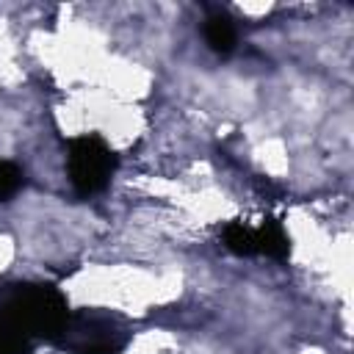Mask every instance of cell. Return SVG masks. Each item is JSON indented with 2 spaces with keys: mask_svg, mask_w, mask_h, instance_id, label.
<instances>
[{
  "mask_svg": "<svg viewBox=\"0 0 354 354\" xmlns=\"http://www.w3.org/2000/svg\"><path fill=\"white\" fill-rule=\"evenodd\" d=\"M116 166H119V158L105 144L102 136L86 133V136L66 141V177L72 183V191L80 199L102 194L108 188Z\"/></svg>",
  "mask_w": 354,
  "mask_h": 354,
  "instance_id": "obj_2",
  "label": "cell"
},
{
  "mask_svg": "<svg viewBox=\"0 0 354 354\" xmlns=\"http://www.w3.org/2000/svg\"><path fill=\"white\" fill-rule=\"evenodd\" d=\"M72 310L50 282L14 285L0 301V354H30L39 340L58 343Z\"/></svg>",
  "mask_w": 354,
  "mask_h": 354,
  "instance_id": "obj_1",
  "label": "cell"
},
{
  "mask_svg": "<svg viewBox=\"0 0 354 354\" xmlns=\"http://www.w3.org/2000/svg\"><path fill=\"white\" fill-rule=\"evenodd\" d=\"M221 243H224V249H230V252L238 254V257H252V254H257V246H254V227L243 224L241 218L224 224V230H221Z\"/></svg>",
  "mask_w": 354,
  "mask_h": 354,
  "instance_id": "obj_6",
  "label": "cell"
},
{
  "mask_svg": "<svg viewBox=\"0 0 354 354\" xmlns=\"http://www.w3.org/2000/svg\"><path fill=\"white\" fill-rule=\"evenodd\" d=\"M22 185H25V171L11 160H0V202H8Z\"/></svg>",
  "mask_w": 354,
  "mask_h": 354,
  "instance_id": "obj_7",
  "label": "cell"
},
{
  "mask_svg": "<svg viewBox=\"0 0 354 354\" xmlns=\"http://www.w3.org/2000/svg\"><path fill=\"white\" fill-rule=\"evenodd\" d=\"M254 246H257V254H266L271 260H288L290 238L282 230V221L279 218H266L260 227H254Z\"/></svg>",
  "mask_w": 354,
  "mask_h": 354,
  "instance_id": "obj_5",
  "label": "cell"
},
{
  "mask_svg": "<svg viewBox=\"0 0 354 354\" xmlns=\"http://www.w3.org/2000/svg\"><path fill=\"white\" fill-rule=\"evenodd\" d=\"M55 346L72 354H122V348L127 346V332L102 315L72 313L66 332Z\"/></svg>",
  "mask_w": 354,
  "mask_h": 354,
  "instance_id": "obj_3",
  "label": "cell"
},
{
  "mask_svg": "<svg viewBox=\"0 0 354 354\" xmlns=\"http://www.w3.org/2000/svg\"><path fill=\"white\" fill-rule=\"evenodd\" d=\"M205 41L207 47L216 53V55H230L235 47H238V30H235V22L230 14L224 11H213L207 19H205Z\"/></svg>",
  "mask_w": 354,
  "mask_h": 354,
  "instance_id": "obj_4",
  "label": "cell"
}]
</instances>
